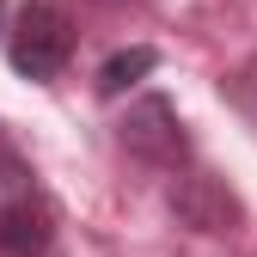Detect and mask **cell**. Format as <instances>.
<instances>
[{
  "instance_id": "6da1fadb",
  "label": "cell",
  "mask_w": 257,
  "mask_h": 257,
  "mask_svg": "<svg viewBox=\"0 0 257 257\" xmlns=\"http://www.w3.org/2000/svg\"><path fill=\"white\" fill-rule=\"evenodd\" d=\"M55 251V196L37 166L0 128V257H49Z\"/></svg>"
},
{
  "instance_id": "7a4b0ae2",
  "label": "cell",
  "mask_w": 257,
  "mask_h": 257,
  "mask_svg": "<svg viewBox=\"0 0 257 257\" xmlns=\"http://www.w3.org/2000/svg\"><path fill=\"white\" fill-rule=\"evenodd\" d=\"M7 61L13 74L31 86H49L61 68L74 61V19L55 0H25L7 25Z\"/></svg>"
},
{
  "instance_id": "3957f363",
  "label": "cell",
  "mask_w": 257,
  "mask_h": 257,
  "mask_svg": "<svg viewBox=\"0 0 257 257\" xmlns=\"http://www.w3.org/2000/svg\"><path fill=\"white\" fill-rule=\"evenodd\" d=\"M116 147H122L128 159H141V166H153V172H184V166H196L190 128H184V116H178V104L166 98V92H141V98L116 116Z\"/></svg>"
},
{
  "instance_id": "277c9868",
  "label": "cell",
  "mask_w": 257,
  "mask_h": 257,
  "mask_svg": "<svg viewBox=\"0 0 257 257\" xmlns=\"http://www.w3.org/2000/svg\"><path fill=\"white\" fill-rule=\"evenodd\" d=\"M166 208H172L178 227H190V233H233L239 214H245L239 196H233L214 172H202V166L172 172V184H166Z\"/></svg>"
},
{
  "instance_id": "5b68a950",
  "label": "cell",
  "mask_w": 257,
  "mask_h": 257,
  "mask_svg": "<svg viewBox=\"0 0 257 257\" xmlns=\"http://www.w3.org/2000/svg\"><path fill=\"white\" fill-rule=\"evenodd\" d=\"M159 68V49H147V43H135V49H116L104 68H98V98L110 104V98H122V92H135L147 74Z\"/></svg>"
},
{
  "instance_id": "8992f818",
  "label": "cell",
  "mask_w": 257,
  "mask_h": 257,
  "mask_svg": "<svg viewBox=\"0 0 257 257\" xmlns=\"http://www.w3.org/2000/svg\"><path fill=\"white\" fill-rule=\"evenodd\" d=\"M227 98H233L239 110H251V116H257V49H251L239 68H233V80H227Z\"/></svg>"
},
{
  "instance_id": "52a82bcc",
  "label": "cell",
  "mask_w": 257,
  "mask_h": 257,
  "mask_svg": "<svg viewBox=\"0 0 257 257\" xmlns=\"http://www.w3.org/2000/svg\"><path fill=\"white\" fill-rule=\"evenodd\" d=\"M0 43H7V0H0Z\"/></svg>"
}]
</instances>
